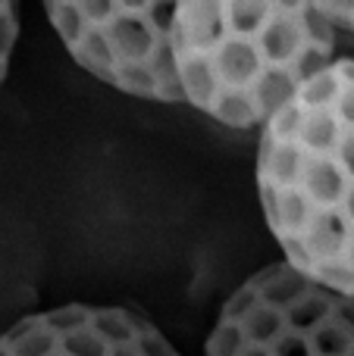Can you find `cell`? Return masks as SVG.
<instances>
[{
	"mask_svg": "<svg viewBox=\"0 0 354 356\" xmlns=\"http://www.w3.org/2000/svg\"><path fill=\"white\" fill-rule=\"evenodd\" d=\"M47 16L104 85L229 129H263L339 50L320 3H50Z\"/></svg>",
	"mask_w": 354,
	"mask_h": 356,
	"instance_id": "6da1fadb",
	"label": "cell"
},
{
	"mask_svg": "<svg viewBox=\"0 0 354 356\" xmlns=\"http://www.w3.org/2000/svg\"><path fill=\"white\" fill-rule=\"evenodd\" d=\"M257 191L286 263L354 294V54L317 69L263 122Z\"/></svg>",
	"mask_w": 354,
	"mask_h": 356,
	"instance_id": "7a4b0ae2",
	"label": "cell"
},
{
	"mask_svg": "<svg viewBox=\"0 0 354 356\" xmlns=\"http://www.w3.org/2000/svg\"><path fill=\"white\" fill-rule=\"evenodd\" d=\"M207 356H354V294L267 266L223 303Z\"/></svg>",
	"mask_w": 354,
	"mask_h": 356,
	"instance_id": "3957f363",
	"label": "cell"
},
{
	"mask_svg": "<svg viewBox=\"0 0 354 356\" xmlns=\"http://www.w3.org/2000/svg\"><path fill=\"white\" fill-rule=\"evenodd\" d=\"M0 356H179L148 316L125 307L44 309L0 334Z\"/></svg>",
	"mask_w": 354,
	"mask_h": 356,
	"instance_id": "277c9868",
	"label": "cell"
},
{
	"mask_svg": "<svg viewBox=\"0 0 354 356\" xmlns=\"http://www.w3.org/2000/svg\"><path fill=\"white\" fill-rule=\"evenodd\" d=\"M16 35H19V13L13 3H0V81L6 75L10 66L13 47H16Z\"/></svg>",
	"mask_w": 354,
	"mask_h": 356,
	"instance_id": "5b68a950",
	"label": "cell"
},
{
	"mask_svg": "<svg viewBox=\"0 0 354 356\" xmlns=\"http://www.w3.org/2000/svg\"><path fill=\"white\" fill-rule=\"evenodd\" d=\"M320 10H323L326 22L336 29L339 41L345 38V41H351V47H354V3H320Z\"/></svg>",
	"mask_w": 354,
	"mask_h": 356,
	"instance_id": "8992f818",
	"label": "cell"
}]
</instances>
